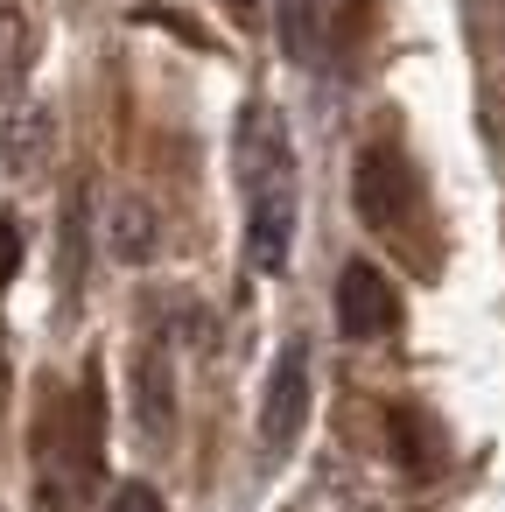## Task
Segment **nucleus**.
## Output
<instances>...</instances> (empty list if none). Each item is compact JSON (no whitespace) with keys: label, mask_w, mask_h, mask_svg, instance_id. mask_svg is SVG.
I'll list each match as a JSON object with an SVG mask.
<instances>
[{"label":"nucleus","mask_w":505,"mask_h":512,"mask_svg":"<svg viewBox=\"0 0 505 512\" xmlns=\"http://www.w3.org/2000/svg\"><path fill=\"white\" fill-rule=\"evenodd\" d=\"M309 421V344L288 337L274 372H267V400H260V442L267 449H288Z\"/></svg>","instance_id":"1"},{"label":"nucleus","mask_w":505,"mask_h":512,"mask_svg":"<svg viewBox=\"0 0 505 512\" xmlns=\"http://www.w3.org/2000/svg\"><path fill=\"white\" fill-rule=\"evenodd\" d=\"M337 330L344 337H358V344H372V337H386L393 323H400V295H393V281L372 267V260H351L344 274H337Z\"/></svg>","instance_id":"2"},{"label":"nucleus","mask_w":505,"mask_h":512,"mask_svg":"<svg viewBox=\"0 0 505 512\" xmlns=\"http://www.w3.org/2000/svg\"><path fill=\"white\" fill-rule=\"evenodd\" d=\"M288 183H295L288 127H281L267 106H253V113L239 120V190H246V197H267V190H288Z\"/></svg>","instance_id":"3"},{"label":"nucleus","mask_w":505,"mask_h":512,"mask_svg":"<svg viewBox=\"0 0 505 512\" xmlns=\"http://www.w3.org/2000/svg\"><path fill=\"white\" fill-rule=\"evenodd\" d=\"M351 204H358V218H365L372 232H393V225H400V211H407V169H400L393 148H365V155H358Z\"/></svg>","instance_id":"4"},{"label":"nucleus","mask_w":505,"mask_h":512,"mask_svg":"<svg viewBox=\"0 0 505 512\" xmlns=\"http://www.w3.org/2000/svg\"><path fill=\"white\" fill-rule=\"evenodd\" d=\"M288 239H295V183L267 190V197H246V253H253L260 274L288 267Z\"/></svg>","instance_id":"5"},{"label":"nucleus","mask_w":505,"mask_h":512,"mask_svg":"<svg viewBox=\"0 0 505 512\" xmlns=\"http://www.w3.org/2000/svg\"><path fill=\"white\" fill-rule=\"evenodd\" d=\"M134 414H141L148 442H162L176 428V386H169V358L162 351H141V365H134Z\"/></svg>","instance_id":"6"},{"label":"nucleus","mask_w":505,"mask_h":512,"mask_svg":"<svg viewBox=\"0 0 505 512\" xmlns=\"http://www.w3.org/2000/svg\"><path fill=\"white\" fill-rule=\"evenodd\" d=\"M386 428H393V456H400L414 477H435V470H442V449H435V428H428V414H414V407H393V414H386Z\"/></svg>","instance_id":"7"},{"label":"nucleus","mask_w":505,"mask_h":512,"mask_svg":"<svg viewBox=\"0 0 505 512\" xmlns=\"http://www.w3.org/2000/svg\"><path fill=\"white\" fill-rule=\"evenodd\" d=\"M281 50L295 64L323 57V0H281Z\"/></svg>","instance_id":"8"},{"label":"nucleus","mask_w":505,"mask_h":512,"mask_svg":"<svg viewBox=\"0 0 505 512\" xmlns=\"http://www.w3.org/2000/svg\"><path fill=\"white\" fill-rule=\"evenodd\" d=\"M113 253H120V260H148V253H155V211H148L141 197H127V204L113 211Z\"/></svg>","instance_id":"9"},{"label":"nucleus","mask_w":505,"mask_h":512,"mask_svg":"<svg viewBox=\"0 0 505 512\" xmlns=\"http://www.w3.org/2000/svg\"><path fill=\"white\" fill-rule=\"evenodd\" d=\"M43 134H50V120H43V113H22V120L8 127V162H15V169H36Z\"/></svg>","instance_id":"10"},{"label":"nucleus","mask_w":505,"mask_h":512,"mask_svg":"<svg viewBox=\"0 0 505 512\" xmlns=\"http://www.w3.org/2000/svg\"><path fill=\"white\" fill-rule=\"evenodd\" d=\"M78 281H85V204H71L64 218V288L78 295Z\"/></svg>","instance_id":"11"},{"label":"nucleus","mask_w":505,"mask_h":512,"mask_svg":"<svg viewBox=\"0 0 505 512\" xmlns=\"http://www.w3.org/2000/svg\"><path fill=\"white\" fill-rule=\"evenodd\" d=\"M106 512H169V505H162V491H155V484L127 477V484L113 491V505H106Z\"/></svg>","instance_id":"12"},{"label":"nucleus","mask_w":505,"mask_h":512,"mask_svg":"<svg viewBox=\"0 0 505 512\" xmlns=\"http://www.w3.org/2000/svg\"><path fill=\"white\" fill-rule=\"evenodd\" d=\"M15 57H22V22L0 15V71H15Z\"/></svg>","instance_id":"13"},{"label":"nucleus","mask_w":505,"mask_h":512,"mask_svg":"<svg viewBox=\"0 0 505 512\" xmlns=\"http://www.w3.org/2000/svg\"><path fill=\"white\" fill-rule=\"evenodd\" d=\"M15 260H22V232H15L8 218H0V281L15 274Z\"/></svg>","instance_id":"14"},{"label":"nucleus","mask_w":505,"mask_h":512,"mask_svg":"<svg viewBox=\"0 0 505 512\" xmlns=\"http://www.w3.org/2000/svg\"><path fill=\"white\" fill-rule=\"evenodd\" d=\"M225 8H239V15H246V8H253V0H225Z\"/></svg>","instance_id":"15"}]
</instances>
